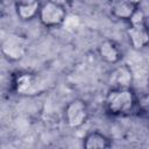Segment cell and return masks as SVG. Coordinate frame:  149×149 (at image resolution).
Returning <instances> with one entry per match:
<instances>
[{
	"label": "cell",
	"instance_id": "6da1fadb",
	"mask_svg": "<svg viewBox=\"0 0 149 149\" xmlns=\"http://www.w3.org/2000/svg\"><path fill=\"white\" fill-rule=\"evenodd\" d=\"M105 107L112 115H128L136 107V97L132 88H111L105 99Z\"/></svg>",
	"mask_w": 149,
	"mask_h": 149
},
{
	"label": "cell",
	"instance_id": "7a4b0ae2",
	"mask_svg": "<svg viewBox=\"0 0 149 149\" xmlns=\"http://www.w3.org/2000/svg\"><path fill=\"white\" fill-rule=\"evenodd\" d=\"M27 49H28V40L19 34L7 35L1 43L2 55L12 62L20 61L26 55Z\"/></svg>",
	"mask_w": 149,
	"mask_h": 149
},
{
	"label": "cell",
	"instance_id": "3957f363",
	"mask_svg": "<svg viewBox=\"0 0 149 149\" xmlns=\"http://www.w3.org/2000/svg\"><path fill=\"white\" fill-rule=\"evenodd\" d=\"M66 17V9L65 6L47 1L43 3L38 12V19L41 23L45 27L54 28L61 26Z\"/></svg>",
	"mask_w": 149,
	"mask_h": 149
},
{
	"label": "cell",
	"instance_id": "277c9868",
	"mask_svg": "<svg viewBox=\"0 0 149 149\" xmlns=\"http://www.w3.org/2000/svg\"><path fill=\"white\" fill-rule=\"evenodd\" d=\"M65 122L71 128H78L83 126L88 118V107L81 99H74L70 101L64 111Z\"/></svg>",
	"mask_w": 149,
	"mask_h": 149
},
{
	"label": "cell",
	"instance_id": "5b68a950",
	"mask_svg": "<svg viewBox=\"0 0 149 149\" xmlns=\"http://www.w3.org/2000/svg\"><path fill=\"white\" fill-rule=\"evenodd\" d=\"M127 36L134 49L140 50L149 43V30L146 22L142 23H129L127 28Z\"/></svg>",
	"mask_w": 149,
	"mask_h": 149
},
{
	"label": "cell",
	"instance_id": "8992f818",
	"mask_svg": "<svg viewBox=\"0 0 149 149\" xmlns=\"http://www.w3.org/2000/svg\"><path fill=\"white\" fill-rule=\"evenodd\" d=\"M111 88H130L133 84V73L127 65L116 66L108 77Z\"/></svg>",
	"mask_w": 149,
	"mask_h": 149
},
{
	"label": "cell",
	"instance_id": "52a82bcc",
	"mask_svg": "<svg viewBox=\"0 0 149 149\" xmlns=\"http://www.w3.org/2000/svg\"><path fill=\"white\" fill-rule=\"evenodd\" d=\"M13 85L19 94L22 95L34 94L37 91V78L33 73H28V72L19 73L14 78Z\"/></svg>",
	"mask_w": 149,
	"mask_h": 149
},
{
	"label": "cell",
	"instance_id": "ba28073f",
	"mask_svg": "<svg viewBox=\"0 0 149 149\" xmlns=\"http://www.w3.org/2000/svg\"><path fill=\"white\" fill-rule=\"evenodd\" d=\"M109 9L114 17L119 20H129L137 9V6L129 0H111Z\"/></svg>",
	"mask_w": 149,
	"mask_h": 149
},
{
	"label": "cell",
	"instance_id": "9c48e42d",
	"mask_svg": "<svg viewBox=\"0 0 149 149\" xmlns=\"http://www.w3.org/2000/svg\"><path fill=\"white\" fill-rule=\"evenodd\" d=\"M17 16L21 20H31L38 15L41 3L38 0H15Z\"/></svg>",
	"mask_w": 149,
	"mask_h": 149
},
{
	"label": "cell",
	"instance_id": "30bf717a",
	"mask_svg": "<svg viewBox=\"0 0 149 149\" xmlns=\"http://www.w3.org/2000/svg\"><path fill=\"white\" fill-rule=\"evenodd\" d=\"M98 52H99V56L101 57V59L105 61L106 63L115 64L121 59V51H120L118 44L111 40L102 41L98 48Z\"/></svg>",
	"mask_w": 149,
	"mask_h": 149
},
{
	"label": "cell",
	"instance_id": "8fae6325",
	"mask_svg": "<svg viewBox=\"0 0 149 149\" xmlns=\"http://www.w3.org/2000/svg\"><path fill=\"white\" fill-rule=\"evenodd\" d=\"M111 146V140L99 132L90 133L84 140V147L86 149H107Z\"/></svg>",
	"mask_w": 149,
	"mask_h": 149
},
{
	"label": "cell",
	"instance_id": "7c38bea8",
	"mask_svg": "<svg viewBox=\"0 0 149 149\" xmlns=\"http://www.w3.org/2000/svg\"><path fill=\"white\" fill-rule=\"evenodd\" d=\"M136 108L141 115L149 119V93L143 94L136 99Z\"/></svg>",
	"mask_w": 149,
	"mask_h": 149
},
{
	"label": "cell",
	"instance_id": "4fadbf2b",
	"mask_svg": "<svg viewBox=\"0 0 149 149\" xmlns=\"http://www.w3.org/2000/svg\"><path fill=\"white\" fill-rule=\"evenodd\" d=\"M48 1H51V2H55V3H58V5H62V6H65L69 3L70 0H48Z\"/></svg>",
	"mask_w": 149,
	"mask_h": 149
},
{
	"label": "cell",
	"instance_id": "5bb4252c",
	"mask_svg": "<svg viewBox=\"0 0 149 149\" xmlns=\"http://www.w3.org/2000/svg\"><path fill=\"white\" fill-rule=\"evenodd\" d=\"M129 1H130V2H133L134 5H136V6H139V5H140V3H141V2L143 1V0H129Z\"/></svg>",
	"mask_w": 149,
	"mask_h": 149
},
{
	"label": "cell",
	"instance_id": "9a60e30c",
	"mask_svg": "<svg viewBox=\"0 0 149 149\" xmlns=\"http://www.w3.org/2000/svg\"><path fill=\"white\" fill-rule=\"evenodd\" d=\"M2 1V3H5V5H7V3H9V2H12V1H15V0H1Z\"/></svg>",
	"mask_w": 149,
	"mask_h": 149
}]
</instances>
